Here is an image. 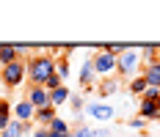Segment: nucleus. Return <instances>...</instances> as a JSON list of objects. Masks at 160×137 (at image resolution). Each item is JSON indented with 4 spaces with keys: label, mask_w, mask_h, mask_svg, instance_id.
I'll use <instances>...</instances> for the list:
<instances>
[{
    "label": "nucleus",
    "mask_w": 160,
    "mask_h": 137,
    "mask_svg": "<svg viewBox=\"0 0 160 137\" xmlns=\"http://www.w3.org/2000/svg\"><path fill=\"white\" fill-rule=\"evenodd\" d=\"M69 137H91V126H86V123H78L75 129H72V135Z\"/></svg>",
    "instance_id": "obj_20"
},
{
    "label": "nucleus",
    "mask_w": 160,
    "mask_h": 137,
    "mask_svg": "<svg viewBox=\"0 0 160 137\" xmlns=\"http://www.w3.org/2000/svg\"><path fill=\"white\" fill-rule=\"evenodd\" d=\"M141 69H144V63H141V47L132 44L130 49H124L119 58H116V74L122 77V80H132V77L141 74Z\"/></svg>",
    "instance_id": "obj_2"
},
{
    "label": "nucleus",
    "mask_w": 160,
    "mask_h": 137,
    "mask_svg": "<svg viewBox=\"0 0 160 137\" xmlns=\"http://www.w3.org/2000/svg\"><path fill=\"white\" fill-rule=\"evenodd\" d=\"M19 55H17V47L14 44H0V69L3 66H8V63H14Z\"/></svg>",
    "instance_id": "obj_15"
},
{
    "label": "nucleus",
    "mask_w": 160,
    "mask_h": 137,
    "mask_svg": "<svg viewBox=\"0 0 160 137\" xmlns=\"http://www.w3.org/2000/svg\"><path fill=\"white\" fill-rule=\"evenodd\" d=\"M33 115H36V110L31 107V102H28V99H19V102L14 104V118H17V121L33 123Z\"/></svg>",
    "instance_id": "obj_9"
},
{
    "label": "nucleus",
    "mask_w": 160,
    "mask_h": 137,
    "mask_svg": "<svg viewBox=\"0 0 160 137\" xmlns=\"http://www.w3.org/2000/svg\"><path fill=\"white\" fill-rule=\"evenodd\" d=\"M11 121H14V104H11L8 99H0V132H3Z\"/></svg>",
    "instance_id": "obj_13"
},
{
    "label": "nucleus",
    "mask_w": 160,
    "mask_h": 137,
    "mask_svg": "<svg viewBox=\"0 0 160 137\" xmlns=\"http://www.w3.org/2000/svg\"><path fill=\"white\" fill-rule=\"evenodd\" d=\"M141 77L146 80L149 88H160V58L152 61V63H146L144 69H141Z\"/></svg>",
    "instance_id": "obj_8"
},
{
    "label": "nucleus",
    "mask_w": 160,
    "mask_h": 137,
    "mask_svg": "<svg viewBox=\"0 0 160 137\" xmlns=\"http://www.w3.org/2000/svg\"><path fill=\"white\" fill-rule=\"evenodd\" d=\"M61 85H64V80H61L58 74H52L47 82H44V88H47V91H55V88H61Z\"/></svg>",
    "instance_id": "obj_22"
},
{
    "label": "nucleus",
    "mask_w": 160,
    "mask_h": 137,
    "mask_svg": "<svg viewBox=\"0 0 160 137\" xmlns=\"http://www.w3.org/2000/svg\"><path fill=\"white\" fill-rule=\"evenodd\" d=\"M99 80V77L94 74V63H91V52L83 58V63H80V71H78V82L83 85V88H94V82Z\"/></svg>",
    "instance_id": "obj_6"
},
{
    "label": "nucleus",
    "mask_w": 160,
    "mask_h": 137,
    "mask_svg": "<svg viewBox=\"0 0 160 137\" xmlns=\"http://www.w3.org/2000/svg\"><path fill=\"white\" fill-rule=\"evenodd\" d=\"M141 99H149V102H158V99H160V88H146V93L141 96Z\"/></svg>",
    "instance_id": "obj_24"
},
{
    "label": "nucleus",
    "mask_w": 160,
    "mask_h": 137,
    "mask_svg": "<svg viewBox=\"0 0 160 137\" xmlns=\"http://www.w3.org/2000/svg\"><path fill=\"white\" fill-rule=\"evenodd\" d=\"M25 71H28L31 85L44 88V82L55 74V58L47 52H33L31 58H25Z\"/></svg>",
    "instance_id": "obj_1"
},
{
    "label": "nucleus",
    "mask_w": 160,
    "mask_h": 137,
    "mask_svg": "<svg viewBox=\"0 0 160 137\" xmlns=\"http://www.w3.org/2000/svg\"><path fill=\"white\" fill-rule=\"evenodd\" d=\"M28 132H31V123H22V121H17V118H14V121L0 132V137H25Z\"/></svg>",
    "instance_id": "obj_11"
},
{
    "label": "nucleus",
    "mask_w": 160,
    "mask_h": 137,
    "mask_svg": "<svg viewBox=\"0 0 160 137\" xmlns=\"http://www.w3.org/2000/svg\"><path fill=\"white\" fill-rule=\"evenodd\" d=\"M31 137H50V135H47V129H42V126H39V129H36Z\"/></svg>",
    "instance_id": "obj_25"
},
{
    "label": "nucleus",
    "mask_w": 160,
    "mask_h": 137,
    "mask_svg": "<svg viewBox=\"0 0 160 137\" xmlns=\"http://www.w3.org/2000/svg\"><path fill=\"white\" fill-rule=\"evenodd\" d=\"M160 58V47H155V44H141V63H152V61H158Z\"/></svg>",
    "instance_id": "obj_16"
},
{
    "label": "nucleus",
    "mask_w": 160,
    "mask_h": 137,
    "mask_svg": "<svg viewBox=\"0 0 160 137\" xmlns=\"http://www.w3.org/2000/svg\"><path fill=\"white\" fill-rule=\"evenodd\" d=\"M83 115H86V118H91V121H97L99 126H105L108 121L116 118V110H113L111 104H105V102H91V104H86Z\"/></svg>",
    "instance_id": "obj_5"
},
{
    "label": "nucleus",
    "mask_w": 160,
    "mask_h": 137,
    "mask_svg": "<svg viewBox=\"0 0 160 137\" xmlns=\"http://www.w3.org/2000/svg\"><path fill=\"white\" fill-rule=\"evenodd\" d=\"M25 99L31 102L33 110L50 107V91H47V88H36V85H31V88H28V93H25Z\"/></svg>",
    "instance_id": "obj_7"
},
{
    "label": "nucleus",
    "mask_w": 160,
    "mask_h": 137,
    "mask_svg": "<svg viewBox=\"0 0 160 137\" xmlns=\"http://www.w3.org/2000/svg\"><path fill=\"white\" fill-rule=\"evenodd\" d=\"M55 74L61 77L64 82H66V77L72 74V69H69V61H66L64 55H61V58H55Z\"/></svg>",
    "instance_id": "obj_19"
},
{
    "label": "nucleus",
    "mask_w": 160,
    "mask_h": 137,
    "mask_svg": "<svg viewBox=\"0 0 160 137\" xmlns=\"http://www.w3.org/2000/svg\"><path fill=\"white\" fill-rule=\"evenodd\" d=\"M91 137H113L111 126H91Z\"/></svg>",
    "instance_id": "obj_21"
},
{
    "label": "nucleus",
    "mask_w": 160,
    "mask_h": 137,
    "mask_svg": "<svg viewBox=\"0 0 160 137\" xmlns=\"http://www.w3.org/2000/svg\"><path fill=\"white\" fill-rule=\"evenodd\" d=\"M146 88H149V85H146V80H144L141 74H138V77H132V80H130V85H127V91L132 93V96H138V99H141V96L146 93Z\"/></svg>",
    "instance_id": "obj_17"
},
{
    "label": "nucleus",
    "mask_w": 160,
    "mask_h": 137,
    "mask_svg": "<svg viewBox=\"0 0 160 137\" xmlns=\"http://www.w3.org/2000/svg\"><path fill=\"white\" fill-rule=\"evenodd\" d=\"M91 63H94V74L99 77V80H108V77L116 74V58H113L111 52H105V47H102V44L94 47Z\"/></svg>",
    "instance_id": "obj_3"
},
{
    "label": "nucleus",
    "mask_w": 160,
    "mask_h": 137,
    "mask_svg": "<svg viewBox=\"0 0 160 137\" xmlns=\"http://www.w3.org/2000/svg\"><path fill=\"white\" fill-rule=\"evenodd\" d=\"M69 96H72V91H69L66 85L55 88V91H50V107H55V110H58L61 104H66V102H69Z\"/></svg>",
    "instance_id": "obj_14"
},
{
    "label": "nucleus",
    "mask_w": 160,
    "mask_h": 137,
    "mask_svg": "<svg viewBox=\"0 0 160 137\" xmlns=\"http://www.w3.org/2000/svg\"><path fill=\"white\" fill-rule=\"evenodd\" d=\"M25 80H28L25 58H17L14 63H8V66H3V69H0V82H3L6 88H19Z\"/></svg>",
    "instance_id": "obj_4"
},
{
    "label": "nucleus",
    "mask_w": 160,
    "mask_h": 137,
    "mask_svg": "<svg viewBox=\"0 0 160 137\" xmlns=\"http://www.w3.org/2000/svg\"><path fill=\"white\" fill-rule=\"evenodd\" d=\"M55 118H58V110H55V107H42V110H36V115H33L36 126H42V129H47Z\"/></svg>",
    "instance_id": "obj_10"
},
{
    "label": "nucleus",
    "mask_w": 160,
    "mask_h": 137,
    "mask_svg": "<svg viewBox=\"0 0 160 137\" xmlns=\"http://www.w3.org/2000/svg\"><path fill=\"white\" fill-rule=\"evenodd\" d=\"M144 126H146V121H144V118H138V115H135V118H130V121H127V129H135V132H141Z\"/></svg>",
    "instance_id": "obj_23"
},
{
    "label": "nucleus",
    "mask_w": 160,
    "mask_h": 137,
    "mask_svg": "<svg viewBox=\"0 0 160 137\" xmlns=\"http://www.w3.org/2000/svg\"><path fill=\"white\" fill-rule=\"evenodd\" d=\"M47 135L50 137H69L72 135V126H69V121H64V118H55V121L47 126Z\"/></svg>",
    "instance_id": "obj_12"
},
{
    "label": "nucleus",
    "mask_w": 160,
    "mask_h": 137,
    "mask_svg": "<svg viewBox=\"0 0 160 137\" xmlns=\"http://www.w3.org/2000/svg\"><path fill=\"white\" fill-rule=\"evenodd\" d=\"M116 91H119V80H116V77L102 80V85H99V96H102V99H105V96H113Z\"/></svg>",
    "instance_id": "obj_18"
}]
</instances>
